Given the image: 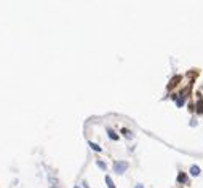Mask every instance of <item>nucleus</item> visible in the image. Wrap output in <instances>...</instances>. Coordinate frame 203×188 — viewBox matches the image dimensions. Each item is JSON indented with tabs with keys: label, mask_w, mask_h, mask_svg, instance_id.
<instances>
[{
	"label": "nucleus",
	"mask_w": 203,
	"mask_h": 188,
	"mask_svg": "<svg viewBox=\"0 0 203 188\" xmlns=\"http://www.w3.org/2000/svg\"><path fill=\"white\" fill-rule=\"evenodd\" d=\"M128 164L126 161H115L114 163V172H117V174H123L125 171L128 169Z\"/></svg>",
	"instance_id": "f257e3e1"
},
{
	"label": "nucleus",
	"mask_w": 203,
	"mask_h": 188,
	"mask_svg": "<svg viewBox=\"0 0 203 188\" xmlns=\"http://www.w3.org/2000/svg\"><path fill=\"white\" fill-rule=\"evenodd\" d=\"M190 175H192V177H198V175H200V167H198V166H192V167H190Z\"/></svg>",
	"instance_id": "f03ea898"
},
{
	"label": "nucleus",
	"mask_w": 203,
	"mask_h": 188,
	"mask_svg": "<svg viewBox=\"0 0 203 188\" xmlns=\"http://www.w3.org/2000/svg\"><path fill=\"white\" fill-rule=\"evenodd\" d=\"M107 134H109V137H111L112 140H118V136L114 132V129H111V128H107Z\"/></svg>",
	"instance_id": "7ed1b4c3"
},
{
	"label": "nucleus",
	"mask_w": 203,
	"mask_h": 188,
	"mask_svg": "<svg viewBox=\"0 0 203 188\" xmlns=\"http://www.w3.org/2000/svg\"><path fill=\"white\" fill-rule=\"evenodd\" d=\"M106 183H107V188H115V183L111 179V175H106Z\"/></svg>",
	"instance_id": "20e7f679"
},
{
	"label": "nucleus",
	"mask_w": 203,
	"mask_h": 188,
	"mask_svg": "<svg viewBox=\"0 0 203 188\" xmlns=\"http://www.w3.org/2000/svg\"><path fill=\"white\" fill-rule=\"evenodd\" d=\"M88 145L91 147V148H93V150H95V151H103V148H101L99 145H98V144H95V142H91V140H90V142H88Z\"/></svg>",
	"instance_id": "39448f33"
},
{
	"label": "nucleus",
	"mask_w": 203,
	"mask_h": 188,
	"mask_svg": "<svg viewBox=\"0 0 203 188\" xmlns=\"http://www.w3.org/2000/svg\"><path fill=\"white\" fill-rule=\"evenodd\" d=\"M178 182H179V183H186V182H187V175L181 172V174L178 175Z\"/></svg>",
	"instance_id": "423d86ee"
},
{
	"label": "nucleus",
	"mask_w": 203,
	"mask_h": 188,
	"mask_svg": "<svg viewBox=\"0 0 203 188\" xmlns=\"http://www.w3.org/2000/svg\"><path fill=\"white\" fill-rule=\"evenodd\" d=\"M122 134L126 137V139H133V132L128 131V129H122Z\"/></svg>",
	"instance_id": "0eeeda50"
},
{
	"label": "nucleus",
	"mask_w": 203,
	"mask_h": 188,
	"mask_svg": "<svg viewBox=\"0 0 203 188\" xmlns=\"http://www.w3.org/2000/svg\"><path fill=\"white\" fill-rule=\"evenodd\" d=\"M96 164H98V167H101L103 171H106V169H107L106 163H104V161H101V159H96Z\"/></svg>",
	"instance_id": "6e6552de"
},
{
	"label": "nucleus",
	"mask_w": 203,
	"mask_h": 188,
	"mask_svg": "<svg viewBox=\"0 0 203 188\" xmlns=\"http://www.w3.org/2000/svg\"><path fill=\"white\" fill-rule=\"evenodd\" d=\"M197 110L203 113V99H198V102H197Z\"/></svg>",
	"instance_id": "1a4fd4ad"
},
{
	"label": "nucleus",
	"mask_w": 203,
	"mask_h": 188,
	"mask_svg": "<svg viewBox=\"0 0 203 188\" xmlns=\"http://www.w3.org/2000/svg\"><path fill=\"white\" fill-rule=\"evenodd\" d=\"M82 185H83V188H90V187H88V183H87V182H83V183H82Z\"/></svg>",
	"instance_id": "9d476101"
},
{
	"label": "nucleus",
	"mask_w": 203,
	"mask_h": 188,
	"mask_svg": "<svg viewBox=\"0 0 203 188\" xmlns=\"http://www.w3.org/2000/svg\"><path fill=\"white\" fill-rule=\"evenodd\" d=\"M134 188H144V185H141V183H138V185H136Z\"/></svg>",
	"instance_id": "9b49d317"
},
{
	"label": "nucleus",
	"mask_w": 203,
	"mask_h": 188,
	"mask_svg": "<svg viewBox=\"0 0 203 188\" xmlns=\"http://www.w3.org/2000/svg\"><path fill=\"white\" fill-rule=\"evenodd\" d=\"M74 188H80V187H74Z\"/></svg>",
	"instance_id": "f8f14e48"
}]
</instances>
